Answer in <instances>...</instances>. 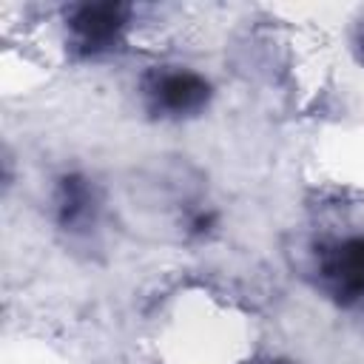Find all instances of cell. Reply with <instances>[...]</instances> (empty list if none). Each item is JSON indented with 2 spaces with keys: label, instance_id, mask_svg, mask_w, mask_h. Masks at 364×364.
<instances>
[{
  "label": "cell",
  "instance_id": "6da1fadb",
  "mask_svg": "<svg viewBox=\"0 0 364 364\" xmlns=\"http://www.w3.org/2000/svg\"><path fill=\"white\" fill-rule=\"evenodd\" d=\"M327 276L338 282V296L355 299L364 293V239L344 242L327 262Z\"/></svg>",
  "mask_w": 364,
  "mask_h": 364
},
{
  "label": "cell",
  "instance_id": "7a4b0ae2",
  "mask_svg": "<svg viewBox=\"0 0 364 364\" xmlns=\"http://www.w3.org/2000/svg\"><path fill=\"white\" fill-rule=\"evenodd\" d=\"M156 97L171 111H191L208 97V85L193 74H168L159 80Z\"/></svg>",
  "mask_w": 364,
  "mask_h": 364
},
{
  "label": "cell",
  "instance_id": "3957f363",
  "mask_svg": "<svg viewBox=\"0 0 364 364\" xmlns=\"http://www.w3.org/2000/svg\"><path fill=\"white\" fill-rule=\"evenodd\" d=\"M119 20H122V9L119 6H82L74 17V28L80 34H85L88 40H102V37H111L117 28H119Z\"/></svg>",
  "mask_w": 364,
  "mask_h": 364
}]
</instances>
